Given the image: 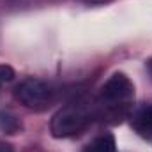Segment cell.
I'll use <instances>...</instances> for the list:
<instances>
[{
  "instance_id": "cell-4",
  "label": "cell",
  "mask_w": 152,
  "mask_h": 152,
  "mask_svg": "<svg viewBox=\"0 0 152 152\" xmlns=\"http://www.w3.org/2000/svg\"><path fill=\"white\" fill-rule=\"evenodd\" d=\"M131 126H133V129L138 134H142L145 138H151L152 136V106L138 108L131 117Z\"/></svg>"
},
{
  "instance_id": "cell-11",
  "label": "cell",
  "mask_w": 152,
  "mask_h": 152,
  "mask_svg": "<svg viewBox=\"0 0 152 152\" xmlns=\"http://www.w3.org/2000/svg\"><path fill=\"white\" fill-rule=\"evenodd\" d=\"M0 83H2V81H0Z\"/></svg>"
},
{
  "instance_id": "cell-2",
  "label": "cell",
  "mask_w": 152,
  "mask_h": 152,
  "mask_svg": "<svg viewBox=\"0 0 152 152\" xmlns=\"http://www.w3.org/2000/svg\"><path fill=\"white\" fill-rule=\"evenodd\" d=\"M97 117V103L92 99H76L53 115L50 131L55 138H69L85 131Z\"/></svg>"
},
{
  "instance_id": "cell-5",
  "label": "cell",
  "mask_w": 152,
  "mask_h": 152,
  "mask_svg": "<svg viewBox=\"0 0 152 152\" xmlns=\"http://www.w3.org/2000/svg\"><path fill=\"white\" fill-rule=\"evenodd\" d=\"M83 152H115V138L112 134H101L94 138Z\"/></svg>"
},
{
  "instance_id": "cell-7",
  "label": "cell",
  "mask_w": 152,
  "mask_h": 152,
  "mask_svg": "<svg viewBox=\"0 0 152 152\" xmlns=\"http://www.w3.org/2000/svg\"><path fill=\"white\" fill-rule=\"evenodd\" d=\"M14 78V71L11 66H0V81H11Z\"/></svg>"
},
{
  "instance_id": "cell-6",
  "label": "cell",
  "mask_w": 152,
  "mask_h": 152,
  "mask_svg": "<svg viewBox=\"0 0 152 152\" xmlns=\"http://www.w3.org/2000/svg\"><path fill=\"white\" fill-rule=\"evenodd\" d=\"M0 129L7 134H14L20 129V120L9 112H0Z\"/></svg>"
},
{
  "instance_id": "cell-8",
  "label": "cell",
  "mask_w": 152,
  "mask_h": 152,
  "mask_svg": "<svg viewBox=\"0 0 152 152\" xmlns=\"http://www.w3.org/2000/svg\"><path fill=\"white\" fill-rule=\"evenodd\" d=\"M0 152H14L12 145L7 143V142H0Z\"/></svg>"
},
{
  "instance_id": "cell-10",
  "label": "cell",
  "mask_w": 152,
  "mask_h": 152,
  "mask_svg": "<svg viewBox=\"0 0 152 152\" xmlns=\"http://www.w3.org/2000/svg\"><path fill=\"white\" fill-rule=\"evenodd\" d=\"M151 71H152V64H151Z\"/></svg>"
},
{
  "instance_id": "cell-9",
  "label": "cell",
  "mask_w": 152,
  "mask_h": 152,
  "mask_svg": "<svg viewBox=\"0 0 152 152\" xmlns=\"http://www.w3.org/2000/svg\"><path fill=\"white\" fill-rule=\"evenodd\" d=\"M85 2H87V4H101L103 0H85Z\"/></svg>"
},
{
  "instance_id": "cell-1",
  "label": "cell",
  "mask_w": 152,
  "mask_h": 152,
  "mask_svg": "<svg viewBox=\"0 0 152 152\" xmlns=\"http://www.w3.org/2000/svg\"><path fill=\"white\" fill-rule=\"evenodd\" d=\"M134 101V85L124 73L112 75L106 83L101 87L97 97V117L112 118V122H118L129 112Z\"/></svg>"
},
{
  "instance_id": "cell-3",
  "label": "cell",
  "mask_w": 152,
  "mask_h": 152,
  "mask_svg": "<svg viewBox=\"0 0 152 152\" xmlns=\"http://www.w3.org/2000/svg\"><path fill=\"white\" fill-rule=\"evenodd\" d=\"M14 97L28 110L42 112L55 101V88L39 78H25L14 88Z\"/></svg>"
}]
</instances>
